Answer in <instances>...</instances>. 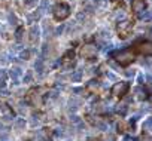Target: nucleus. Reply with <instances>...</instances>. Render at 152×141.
Wrapping results in <instances>:
<instances>
[{
  "label": "nucleus",
  "mask_w": 152,
  "mask_h": 141,
  "mask_svg": "<svg viewBox=\"0 0 152 141\" xmlns=\"http://www.w3.org/2000/svg\"><path fill=\"white\" fill-rule=\"evenodd\" d=\"M70 14V8H69L66 3H60V5H57L55 6V9H54V16L58 19V21H63V19H66Z\"/></svg>",
  "instance_id": "1"
},
{
  "label": "nucleus",
  "mask_w": 152,
  "mask_h": 141,
  "mask_svg": "<svg viewBox=\"0 0 152 141\" xmlns=\"http://www.w3.org/2000/svg\"><path fill=\"white\" fill-rule=\"evenodd\" d=\"M128 89V83L127 82H119V83H115L113 88H112V94L113 95H124Z\"/></svg>",
  "instance_id": "2"
},
{
  "label": "nucleus",
  "mask_w": 152,
  "mask_h": 141,
  "mask_svg": "<svg viewBox=\"0 0 152 141\" xmlns=\"http://www.w3.org/2000/svg\"><path fill=\"white\" fill-rule=\"evenodd\" d=\"M116 60H118L119 64H128L131 60H133V54L130 52V51H122V52H119L118 55H116Z\"/></svg>",
  "instance_id": "3"
},
{
  "label": "nucleus",
  "mask_w": 152,
  "mask_h": 141,
  "mask_svg": "<svg viewBox=\"0 0 152 141\" xmlns=\"http://www.w3.org/2000/svg\"><path fill=\"white\" fill-rule=\"evenodd\" d=\"M131 27H133V24L130 21H121L118 24V31L121 33V36H127V33L131 30Z\"/></svg>",
  "instance_id": "4"
},
{
  "label": "nucleus",
  "mask_w": 152,
  "mask_h": 141,
  "mask_svg": "<svg viewBox=\"0 0 152 141\" xmlns=\"http://www.w3.org/2000/svg\"><path fill=\"white\" fill-rule=\"evenodd\" d=\"M131 8L136 12H142L145 11V0H133L131 2Z\"/></svg>",
  "instance_id": "5"
},
{
  "label": "nucleus",
  "mask_w": 152,
  "mask_h": 141,
  "mask_svg": "<svg viewBox=\"0 0 152 141\" xmlns=\"http://www.w3.org/2000/svg\"><path fill=\"white\" fill-rule=\"evenodd\" d=\"M9 74H11L12 80H14V83H18V77L22 74V70H21V68H18V67H15V68H12V70L9 71Z\"/></svg>",
  "instance_id": "6"
},
{
  "label": "nucleus",
  "mask_w": 152,
  "mask_h": 141,
  "mask_svg": "<svg viewBox=\"0 0 152 141\" xmlns=\"http://www.w3.org/2000/svg\"><path fill=\"white\" fill-rule=\"evenodd\" d=\"M94 52H96V46H94V45H86V46H84V49H82V55H84V57H91Z\"/></svg>",
  "instance_id": "7"
},
{
  "label": "nucleus",
  "mask_w": 152,
  "mask_h": 141,
  "mask_svg": "<svg viewBox=\"0 0 152 141\" xmlns=\"http://www.w3.org/2000/svg\"><path fill=\"white\" fill-rule=\"evenodd\" d=\"M139 51H140L142 54L151 55V52H152V46H151V43L148 42V43H143V45H140V46H139Z\"/></svg>",
  "instance_id": "8"
},
{
  "label": "nucleus",
  "mask_w": 152,
  "mask_h": 141,
  "mask_svg": "<svg viewBox=\"0 0 152 141\" xmlns=\"http://www.w3.org/2000/svg\"><path fill=\"white\" fill-rule=\"evenodd\" d=\"M0 109H2V111H3L5 117H8V119H12V110L9 109L6 104H0Z\"/></svg>",
  "instance_id": "9"
},
{
  "label": "nucleus",
  "mask_w": 152,
  "mask_h": 141,
  "mask_svg": "<svg viewBox=\"0 0 152 141\" xmlns=\"http://www.w3.org/2000/svg\"><path fill=\"white\" fill-rule=\"evenodd\" d=\"M82 70H76L73 74H72V82H81V79H82Z\"/></svg>",
  "instance_id": "10"
},
{
  "label": "nucleus",
  "mask_w": 152,
  "mask_h": 141,
  "mask_svg": "<svg viewBox=\"0 0 152 141\" xmlns=\"http://www.w3.org/2000/svg\"><path fill=\"white\" fill-rule=\"evenodd\" d=\"M6 79H8V73H6L5 70H0V88H3V86H5Z\"/></svg>",
  "instance_id": "11"
},
{
  "label": "nucleus",
  "mask_w": 152,
  "mask_h": 141,
  "mask_svg": "<svg viewBox=\"0 0 152 141\" xmlns=\"http://www.w3.org/2000/svg\"><path fill=\"white\" fill-rule=\"evenodd\" d=\"M34 68H36V71H37V73H42V70H43V60H42V58H39V60L36 61Z\"/></svg>",
  "instance_id": "12"
},
{
  "label": "nucleus",
  "mask_w": 152,
  "mask_h": 141,
  "mask_svg": "<svg viewBox=\"0 0 152 141\" xmlns=\"http://www.w3.org/2000/svg\"><path fill=\"white\" fill-rule=\"evenodd\" d=\"M37 37H39V28L37 27H32V30H30V39L36 40Z\"/></svg>",
  "instance_id": "13"
},
{
  "label": "nucleus",
  "mask_w": 152,
  "mask_h": 141,
  "mask_svg": "<svg viewBox=\"0 0 152 141\" xmlns=\"http://www.w3.org/2000/svg\"><path fill=\"white\" fill-rule=\"evenodd\" d=\"M139 18L149 21V18H151V12H149V11H142V12H139Z\"/></svg>",
  "instance_id": "14"
},
{
  "label": "nucleus",
  "mask_w": 152,
  "mask_h": 141,
  "mask_svg": "<svg viewBox=\"0 0 152 141\" xmlns=\"http://www.w3.org/2000/svg\"><path fill=\"white\" fill-rule=\"evenodd\" d=\"M136 92H137V95H136V98H137V100H143V98H146V92H145V89L139 88Z\"/></svg>",
  "instance_id": "15"
},
{
  "label": "nucleus",
  "mask_w": 152,
  "mask_h": 141,
  "mask_svg": "<svg viewBox=\"0 0 152 141\" xmlns=\"http://www.w3.org/2000/svg\"><path fill=\"white\" fill-rule=\"evenodd\" d=\"M39 16H40V11L33 12V14H30V15H28V21H30V22H33V21H36V19H39Z\"/></svg>",
  "instance_id": "16"
},
{
  "label": "nucleus",
  "mask_w": 152,
  "mask_h": 141,
  "mask_svg": "<svg viewBox=\"0 0 152 141\" xmlns=\"http://www.w3.org/2000/svg\"><path fill=\"white\" fill-rule=\"evenodd\" d=\"M30 55H32V51H28V49H25V51L21 52V58H22V60H28Z\"/></svg>",
  "instance_id": "17"
},
{
  "label": "nucleus",
  "mask_w": 152,
  "mask_h": 141,
  "mask_svg": "<svg viewBox=\"0 0 152 141\" xmlns=\"http://www.w3.org/2000/svg\"><path fill=\"white\" fill-rule=\"evenodd\" d=\"M32 79H33V73H32V71H28V73L24 76L22 82H24V83H30V82H32Z\"/></svg>",
  "instance_id": "18"
},
{
  "label": "nucleus",
  "mask_w": 152,
  "mask_h": 141,
  "mask_svg": "<svg viewBox=\"0 0 152 141\" xmlns=\"http://www.w3.org/2000/svg\"><path fill=\"white\" fill-rule=\"evenodd\" d=\"M73 57H75V52H73V51H69L67 54L63 57V58H64L66 61H72V60H73Z\"/></svg>",
  "instance_id": "19"
},
{
  "label": "nucleus",
  "mask_w": 152,
  "mask_h": 141,
  "mask_svg": "<svg viewBox=\"0 0 152 141\" xmlns=\"http://www.w3.org/2000/svg\"><path fill=\"white\" fill-rule=\"evenodd\" d=\"M116 110H118V113H121V114H125V111H127V106L121 104V106H118V107H116Z\"/></svg>",
  "instance_id": "20"
},
{
  "label": "nucleus",
  "mask_w": 152,
  "mask_h": 141,
  "mask_svg": "<svg viewBox=\"0 0 152 141\" xmlns=\"http://www.w3.org/2000/svg\"><path fill=\"white\" fill-rule=\"evenodd\" d=\"M22 33H24V28H18L17 34H15V39H17V40H21V39H22Z\"/></svg>",
  "instance_id": "21"
},
{
  "label": "nucleus",
  "mask_w": 152,
  "mask_h": 141,
  "mask_svg": "<svg viewBox=\"0 0 152 141\" xmlns=\"http://www.w3.org/2000/svg\"><path fill=\"white\" fill-rule=\"evenodd\" d=\"M143 128H145V131H146V132H149V131H151V117H149V119H148V120L145 122Z\"/></svg>",
  "instance_id": "22"
},
{
  "label": "nucleus",
  "mask_w": 152,
  "mask_h": 141,
  "mask_svg": "<svg viewBox=\"0 0 152 141\" xmlns=\"http://www.w3.org/2000/svg\"><path fill=\"white\" fill-rule=\"evenodd\" d=\"M15 125H17V128H24L25 126V122H24V119H18Z\"/></svg>",
  "instance_id": "23"
},
{
  "label": "nucleus",
  "mask_w": 152,
  "mask_h": 141,
  "mask_svg": "<svg viewBox=\"0 0 152 141\" xmlns=\"http://www.w3.org/2000/svg\"><path fill=\"white\" fill-rule=\"evenodd\" d=\"M88 86H89V88H94V86H96V88H97V86H99V83H97V80H91V82H89V85H88Z\"/></svg>",
  "instance_id": "24"
},
{
  "label": "nucleus",
  "mask_w": 152,
  "mask_h": 141,
  "mask_svg": "<svg viewBox=\"0 0 152 141\" xmlns=\"http://www.w3.org/2000/svg\"><path fill=\"white\" fill-rule=\"evenodd\" d=\"M9 21H11V24H17V18H15V15H9Z\"/></svg>",
  "instance_id": "25"
},
{
  "label": "nucleus",
  "mask_w": 152,
  "mask_h": 141,
  "mask_svg": "<svg viewBox=\"0 0 152 141\" xmlns=\"http://www.w3.org/2000/svg\"><path fill=\"white\" fill-rule=\"evenodd\" d=\"M107 2H109V0H96V3H99V5H101V6L107 5Z\"/></svg>",
  "instance_id": "26"
},
{
  "label": "nucleus",
  "mask_w": 152,
  "mask_h": 141,
  "mask_svg": "<svg viewBox=\"0 0 152 141\" xmlns=\"http://www.w3.org/2000/svg\"><path fill=\"white\" fill-rule=\"evenodd\" d=\"M48 5V0H42V5H40V9H45Z\"/></svg>",
  "instance_id": "27"
},
{
  "label": "nucleus",
  "mask_w": 152,
  "mask_h": 141,
  "mask_svg": "<svg viewBox=\"0 0 152 141\" xmlns=\"http://www.w3.org/2000/svg\"><path fill=\"white\" fill-rule=\"evenodd\" d=\"M0 95H2V97H6V95H9V92L5 91V89H0Z\"/></svg>",
  "instance_id": "28"
},
{
  "label": "nucleus",
  "mask_w": 152,
  "mask_h": 141,
  "mask_svg": "<svg viewBox=\"0 0 152 141\" xmlns=\"http://www.w3.org/2000/svg\"><path fill=\"white\" fill-rule=\"evenodd\" d=\"M34 0H25V5H33Z\"/></svg>",
  "instance_id": "29"
},
{
  "label": "nucleus",
  "mask_w": 152,
  "mask_h": 141,
  "mask_svg": "<svg viewBox=\"0 0 152 141\" xmlns=\"http://www.w3.org/2000/svg\"><path fill=\"white\" fill-rule=\"evenodd\" d=\"M78 18H79V19H85V15H84V14H79V15H78Z\"/></svg>",
  "instance_id": "30"
},
{
  "label": "nucleus",
  "mask_w": 152,
  "mask_h": 141,
  "mask_svg": "<svg viewBox=\"0 0 152 141\" xmlns=\"http://www.w3.org/2000/svg\"><path fill=\"white\" fill-rule=\"evenodd\" d=\"M139 83H143V76H139Z\"/></svg>",
  "instance_id": "31"
}]
</instances>
